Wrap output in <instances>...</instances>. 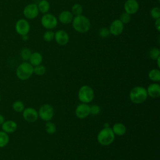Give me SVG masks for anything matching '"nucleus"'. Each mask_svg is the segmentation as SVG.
Segmentation results:
<instances>
[{"instance_id": "20", "label": "nucleus", "mask_w": 160, "mask_h": 160, "mask_svg": "<svg viewBox=\"0 0 160 160\" xmlns=\"http://www.w3.org/2000/svg\"><path fill=\"white\" fill-rule=\"evenodd\" d=\"M37 6H38L39 11L43 14L47 13L50 9V4L49 1L47 0H41L38 2Z\"/></svg>"}, {"instance_id": "17", "label": "nucleus", "mask_w": 160, "mask_h": 160, "mask_svg": "<svg viewBox=\"0 0 160 160\" xmlns=\"http://www.w3.org/2000/svg\"><path fill=\"white\" fill-rule=\"evenodd\" d=\"M2 129L6 133H12L17 129V124L13 121H7L2 124Z\"/></svg>"}, {"instance_id": "18", "label": "nucleus", "mask_w": 160, "mask_h": 160, "mask_svg": "<svg viewBox=\"0 0 160 160\" xmlns=\"http://www.w3.org/2000/svg\"><path fill=\"white\" fill-rule=\"evenodd\" d=\"M29 60V63L32 66H36L41 64L42 61V56L39 52H34L31 53V55Z\"/></svg>"}, {"instance_id": "39", "label": "nucleus", "mask_w": 160, "mask_h": 160, "mask_svg": "<svg viewBox=\"0 0 160 160\" xmlns=\"http://www.w3.org/2000/svg\"><path fill=\"white\" fill-rule=\"evenodd\" d=\"M0 101H1V96H0Z\"/></svg>"}, {"instance_id": "7", "label": "nucleus", "mask_w": 160, "mask_h": 160, "mask_svg": "<svg viewBox=\"0 0 160 160\" xmlns=\"http://www.w3.org/2000/svg\"><path fill=\"white\" fill-rule=\"evenodd\" d=\"M15 30L16 32L21 36L28 34L30 31V24L25 19H20L16 22Z\"/></svg>"}, {"instance_id": "30", "label": "nucleus", "mask_w": 160, "mask_h": 160, "mask_svg": "<svg viewBox=\"0 0 160 160\" xmlns=\"http://www.w3.org/2000/svg\"><path fill=\"white\" fill-rule=\"evenodd\" d=\"M150 15L154 19L160 18V9L158 7H154L150 11Z\"/></svg>"}, {"instance_id": "34", "label": "nucleus", "mask_w": 160, "mask_h": 160, "mask_svg": "<svg viewBox=\"0 0 160 160\" xmlns=\"http://www.w3.org/2000/svg\"><path fill=\"white\" fill-rule=\"evenodd\" d=\"M155 22H154V25H155V28L156 29L157 31H160V18H158L157 19H155Z\"/></svg>"}, {"instance_id": "5", "label": "nucleus", "mask_w": 160, "mask_h": 160, "mask_svg": "<svg viewBox=\"0 0 160 160\" xmlns=\"http://www.w3.org/2000/svg\"><path fill=\"white\" fill-rule=\"evenodd\" d=\"M94 96L92 89L89 86H82L78 92L79 99L84 103H88L92 101Z\"/></svg>"}, {"instance_id": "23", "label": "nucleus", "mask_w": 160, "mask_h": 160, "mask_svg": "<svg viewBox=\"0 0 160 160\" xmlns=\"http://www.w3.org/2000/svg\"><path fill=\"white\" fill-rule=\"evenodd\" d=\"M9 142V136L4 131H0V148L4 147Z\"/></svg>"}, {"instance_id": "4", "label": "nucleus", "mask_w": 160, "mask_h": 160, "mask_svg": "<svg viewBox=\"0 0 160 160\" xmlns=\"http://www.w3.org/2000/svg\"><path fill=\"white\" fill-rule=\"evenodd\" d=\"M114 140V134L109 128H104L98 135V141L102 146H108L111 144Z\"/></svg>"}, {"instance_id": "29", "label": "nucleus", "mask_w": 160, "mask_h": 160, "mask_svg": "<svg viewBox=\"0 0 160 160\" xmlns=\"http://www.w3.org/2000/svg\"><path fill=\"white\" fill-rule=\"evenodd\" d=\"M12 108L16 112H21L24 109V106L22 102L20 101H15L12 104Z\"/></svg>"}, {"instance_id": "27", "label": "nucleus", "mask_w": 160, "mask_h": 160, "mask_svg": "<svg viewBox=\"0 0 160 160\" xmlns=\"http://www.w3.org/2000/svg\"><path fill=\"white\" fill-rule=\"evenodd\" d=\"M45 129H46V132L48 134H54L56 131L55 124L53 122H46V126H45Z\"/></svg>"}, {"instance_id": "10", "label": "nucleus", "mask_w": 160, "mask_h": 160, "mask_svg": "<svg viewBox=\"0 0 160 160\" xmlns=\"http://www.w3.org/2000/svg\"><path fill=\"white\" fill-rule=\"evenodd\" d=\"M56 42L60 46L66 45L69 40V34L64 30H58L54 33V39Z\"/></svg>"}, {"instance_id": "15", "label": "nucleus", "mask_w": 160, "mask_h": 160, "mask_svg": "<svg viewBox=\"0 0 160 160\" xmlns=\"http://www.w3.org/2000/svg\"><path fill=\"white\" fill-rule=\"evenodd\" d=\"M74 18L73 14L69 11H62L58 17V19L62 24H68L72 22Z\"/></svg>"}, {"instance_id": "36", "label": "nucleus", "mask_w": 160, "mask_h": 160, "mask_svg": "<svg viewBox=\"0 0 160 160\" xmlns=\"http://www.w3.org/2000/svg\"><path fill=\"white\" fill-rule=\"evenodd\" d=\"M4 122V118L0 114V125H1Z\"/></svg>"}, {"instance_id": "12", "label": "nucleus", "mask_w": 160, "mask_h": 160, "mask_svg": "<svg viewBox=\"0 0 160 160\" xmlns=\"http://www.w3.org/2000/svg\"><path fill=\"white\" fill-rule=\"evenodd\" d=\"M75 114L78 118L84 119L89 115L90 106L85 103L81 104L76 108Z\"/></svg>"}, {"instance_id": "8", "label": "nucleus", "mask_w": 160, "mask_h": 160, "mask_svg": "<svg viewBox=\"0 0 160 160\" xmlns=\"http://www.w3.org/2000/svg\"><path fill=\"white\" fill-rule=\"evenodd\" d=\"M39 11L37 4L31 3L26 5L23 9V14L24 17L28 19L36 18L39 15Z\"/></svg>"}, {"instance_id": "24", "label": "nucleus", "mask_w": 160, "mask_h": 160, "mask_svg": "<svg viewBox=\"0 0 160 160\" xmlns=\"http://www.w3.org/2000/svg\"><path fill=\"white\" fill-rule=\"evenodd\" d=\"M43 39L46 42H51L54 39V32L51 30L44 32L42 36Z\"/></svg>"}, {"instance_id": "32", "label": "nucleus", "mask_w": 160, "mask_h": 160, "mask_svg": "<svg viewBox=\"0 0 160 160\" xmlns=\"http://www.w3.org/2000/svg\"><path fill=\"white\" fill-rule=\"evenodd\" d=\"M99 34L101 37L104 38L108 37L110 35V32H109V29H108L106 28H103L100 29Z\"/></svg>"}, {"instance_id": "37", "label": "nucleus", "mask_w": 160, "mask_h": 160, "mask_svg": "<svg viewBox=\"0 0 160 160\" xmlns=\"http://www.w3.org/2000/svg\"><path fill=\"white\" fill-rule=\"evenodd\" d=\"M156 60H157V64H158V68L160 67V64H159V61H160V56L158 57Z\"/></svg>"}, {"instance_id": "25", "label": "nucleus", "mask_w": 160, "mask_h": 160, "mask_svg": "<svg viewBox=\"0 0 160 160\" xmlns=\"http://www.w3.org/2000/svg\"><path fill=\"white\" fill-rule=\"evenodd\" d=\"M31 51L29 48H24L21 50L20 52V55L21 58L24 61L29 60L31 55Z\"/></svg>"}, {"instance_id": "28", "label": "nucleus", "mask_w": 160, "mask_h": 160, "mask_svg": "<svg viewBox=\"0 0 160 160\" xmlns=\"http://www.w3.org/2000/svg\"><path fill=\"white\" fill-rule=\"evenodd\" d=\"M33 71L36 74L39 76H42L46 72V68L44 66L39 64L34 66Z\"/></svg>"}, {"instance_id": "1", "label": "nucleus", "mask_w": 160, "mask_h": 160, "mask_svg": "<svg viewBox=\"0 0 160 160\" xmlns=\"http://www.w3.org/2000/svg\"><path fill=\"white\" fill-rule=\"evenodd\" d=\"M72 25L74 29L80 33H85L89 31L91 28L89 19L82 14L74 16L72 21Z\"/></svg>"}, {"instance_id": "38", "label": "nucleus", "mask_w": 160, "mask_h": 160, "mask_svg": "<svg viewBox=\"0 0 160 160\" xmlns=\"http://www.w3.org/2000/svg\"><path fill=\"white\" fill-rule=\"evenodd\" d=\"M104 127H105V128H109V124L108 123V122H106V123H105L104 124Z\"/></svg>"}, {"instance_id": "6", "label": "nucleus", "mask_w": 160, "mask_h": 160, "mask_svg": "<svg viewBox=\"0 0 160 160\" xmlns=\"http://www.w3.org/2000/svg\"><path fill=\"white\" fill-rule=\"evenodd\" d=\"M41 25L46 29H52L58 25L57 18L52 14L46 13L41 19Z\"/></svg>"}, {"instance_id": "19", "label": "nucleus", "mask_w": 160, "mask_h": 160, "mask_svg": "<svg viewBox=\"0 0 160 160\" xmlns=\"http://www.w3.org/2000/svg\"><path fill=\"white\" fill-rule=\"evenodd\" d=\"M112 130L114 134H116L118 136H122L125 134L126 131V128L123 124L116 123L113 126Z\"/></svg>"}, {"instance_id": "22", "label": "nucleus", "mask_w": 160, "mask_h": 160, "mask_svg": "<svg viewBox=\"0 0 160 160\" xmlns=\"http://www.w3.org/2000/svg\"><path fill=\"white\" fill-rule=\"evenodd\" d=\"M82 12L83 8L80 4H74L71 8V13L73 14L74 16L81 15L82 14Z\"/></svg>"}, {"instance_id": "9", "label": "nucleus", "mask_w": 160, "mask_h": 160, "mask_svg": "<svg viewBox=\"0 0 160 160\" xmlns=\"http://www.w3.org/2000/svg\"><path fill=\"white\" fill-rule=\"evenodd\" d=\"M38 115L42 120L48 121L52 119L54 115L53 108L49 104H44L40 108Z\"/></svg>"}, {"instance_id": "21", "label": "nucleus", "mask_w": 160, "mask_h": 160, "mask_svg": "<svg viewBox=\"0 0 160 160\" xmlns=\"http://www.w3.org/2000/svg\"><path fill=\"white\" fill-rule=\"evenodd\" d=\"M148 76L152 81H159L160 80V71L156 69H152L149 72Z\"/></svg>"}, {"instance_id": "2", "label": "nucleus", "mask_w": 160, "mask_h": 160, "mask_svg": "<svg viewBox=\"0 0 160 160\" xmlns=\"http://www.w3.org/2000/svg\"><path fill=\"white\" fill-rule=\"evenodd\" d=\"M131 101L135 104H141L144 102L148 97L146 89L142 86H136L130 92Z\"/></svg>"}, {"instance_id": "26", "label": "nucleus", "mask_w": 160, "mask_h": 160, "mask_svg": "<svg viewBox=\"0 0 160 160\" xmlns=\"http://www.w3.org/2000/svg\"><path fill=\"white\" fill-rule=\"evenodd\" d=\"M159 55H160V51L157 48H152L149 51V56L150 57V58H151L153 60H156L158 57L160 56Z\"/></svg>"}, {"instance_id": "33", "label": "nucleus", "mask_w": 160, "mask_h": 160, "mask_svg": "<svg viewBox=\"0 0 160 160\" xmlns=\"http://www.w3.org/2000/svg\"><path fill=\"white\" fill-rule=\"evenodd\" d=\"M100 112V107L98 105H93L90 107V113L93 115H96Z\"/></svg>"}, {"instance_id": "16", "label": "nucleus", "mask_w": 160, "mask_h": 160, "mask_svg": "<svg viewBox=\"0 0 160 160\" xmlns=\"http://www.w3.org/2000/svg\"><path fill=\"white\" fill-rule=\"evenodd\" d=\"M148 95L152 98H158L160 96V86L158 84H150L146 90Z\"/></svg>"}, {"instance_id": "13", "label": "nucleus", "mask_w": 160, "mask_h": 160, "mask_svg": "<svg viewBox=\"0 0 160 160\" xmlns=\"http://www.w3.org/2000/svg\"><path fill=\"white\" fill-rule=\"evenodd\" d=\"M139 3L136 0H127L124 5L125 12L130 15L136 13L139 9Z\"/></svg>"}, {"instance_id": "14", "label": "nucleus", "mask_w": 160, "mask_h": 160, "mask_svg": "<svg viewBox=\"0 0 160 160\" xmlns=\"http://www.w3.org/2000/svg\"><path fill=\"white\" fill-rule=\"evenodd\" d=\"M22 115L24 119L29 122H33L36 121L38 118V112L32 108H28L25 109L23 111Z\"/></svg>"}, {"instance_id": "31", "label": "nucleus", "mask_w": 160, "mask_h": 160, "mask_svg": "<svg viewBox=\"0 0 160 160\" xmlns=\"http://www.w3.org/2000/svg\"><path fill=\"white\" fill-rule=\"evenodd\" d=\"M131 15L126 12H122L121 16H120V18L119 20L123 23V24H127L128 22H130L131 21Z\"/></svg>"}, {"instance_id": "3", "label": "nucleus", "mask_w": 160, "mask_h": 160, "mask_svg": "<svg viewBox=\"0 0 160 160\" xmlns=\"http://www.w3.org/2000/svg\"><path fill=\"white\" fill-rule=\"evenodd\" d=\"M34 67L29 62H24L20 64L16 69V75L21 80L29 79L34 72Z\"/></svg>"}, {"instance_id": "11", "label": "nucleus", "mask_w": 160, "mask_h": 160, "mask_svg": "<svg viewBox=\"0 0 160 160\" xmlns=\"http://www.w3.org/2000/svg\"><path fill=\"white\" fill-rule=\"evenodd\" d=\"M109 30L113 36H119L124 30V24L119 19H115L111 22Z\"/></svg>"}, {"instance_id": "35", "label": "nucleus", "mask_w": 160, "mask_h": 160, "mask_svg": "<svg viewBox=\"0 0 160 160\" xmlns=\"http://www.w3.org/2000/svg\"><path fill=\"white\" fill-rule=\"evenodd\" d=\"M22 39L24 41H27L29 39V36H28V34L22 36Z\"/></svg>"}]
</instances>
